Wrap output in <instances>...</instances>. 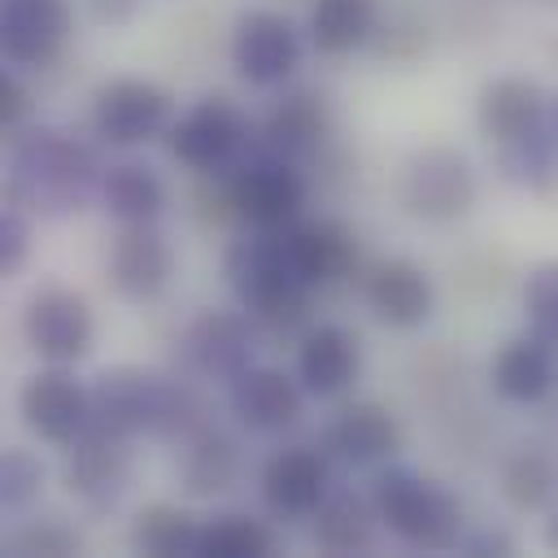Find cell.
<instances>
[{
	"instance_id": "obj_42",
	"label": "cell",
	"mask_w": 558,
	"mask_h": 558,
	"mask_svg": "<svg viewBox=\"0 0 558 558\" xmlns=\"http://www.w3.org/2000/svg\"><path fill=\"white\" fill-rule=\"evenodd\" d=\"M549 118H554V126H558V96H554V105H549Z\"/></svg>"
},
{
	"instance_id": "obj_19",
	"label": "cell",
	"mask_w": 558,
	"mask_h": 558,
	"mask_svg": "<svg viewBox=\"0 0 558 558\" xmlns=\"http://www.w3.org/2000/svg\"><path fill=\"white\" fill-rule=\"evenodd\" d=\"M170 375L144 371V366H109L92 379V423L118 432V436H148L161 414V392Z\"/></svg>"
},
{
	"instance_id": "obj_28",
	"label": "cell",
	"mask_w": 558,
	"mask_h": 558,
	"mask_svg": "<svg viewBox=\"0 0 558 558\" xmlns=\"http://www.w3.org/2000/svg\"><path fill=\"white\" fill-rule=\"evenodd\" d=\"M379 31L375 0H310L305 35L318 57H353Z\"/></svg>"
},
{
	"instance_id": "obj_43",
	"label": "cell",
	"mask_w": 558,
	"mask_h": 558,
	"mask_svg": "<svg viewBox=\"0 0 558 558\" xmlns=\"http://www.w3.org/2000/svg\"><path fill=\"white\" fill-rule=\"evenodd\" d=\"M554 427H558V418H554Z\"/></svg>"
},
{
	"instance_id": "obj_6",
	"label": "cell",
	"mask_w": 558,
	"mask_h": 558,
	"mask_svg": "<svg viewBox=\"0 0 558 558\" xmlns=\"http://www.w3.org/2000/svg\"><path fill=\"white\" fill-rule=\"evenodd\" d=\"M222 183H227L235 218L244 227H266V231H279V227L296 222L301 209H305V196H310L301 161L266 153L257 144L244 153V161L231 174H222Z\"/></svg>"
},
{
	"instance_id": "obj_7",
	"label": "cell",
	"mask_w": 558,
	"mask_h": 558,
	"mask_svg": "<svg viewBox=\"0 0 558 558\" xmlns=\"http://www.w3.org/2000/svg\"><path fill=\"white\" fill-rule=\"evenodd\" d=\"M174 126V96L153 78H109L92 96V135L109 148H140Z\"/></svg>"
},
{
	"instance_id": "obj_39",
	"label": "cell",
	"mask_w": 558,
	"mask_h": 558,
	"mask_svg": "<svg viewBox=\"0 0 558 558\" xmlns=\"http://www.w3.org/2000/svg\"><path fill=\"white\" fill-rule=\"evenodd\" d=\"M458 549L471 554V558H484V554H514V536H510L506 527H475V532H462Z\"/></svg>"
},
{
	"instance_id": "obj_23",
	"label": "cell",
	"mask_w": 558,
	"mask_h": 558,
	"mask_svg": "<svg viewBox=\"0 0 558 558\" xmlns=\"http://www.w3.org/2000/svg\"><path fill=\"white\" fill-rule=\"evenodd\" d=\"M488 384L501 401L510 405H541L558 392V344H549L536 331L510 336L493 362H488Z\"/></svg>"
},
{
	"instance_id": "obj_41",
	"label": "cell",
	"mask_w": 558,
	"mask_h": 558,
	"mask_svg": "<svg viewBox=\"0 0 558 558\" xmlns=\"http://www.w3.org/2000/svg\"><path fill=\"white\" fill-rule=\"evenodd\" d=\"M545 545L558 554V501L549 506V519H545Z\"/></svg>"
},
{
	"instance_id": "obj_22",
	"label": "cell",
	"mask_w": 558,
	"mask_h": 558,
	"mask_svg": "<svg viewBox=\"0 0 558 558\" xmlns=\"http://www.w3.org/2000/svg\"><path fill=\"white\" fill-rule=\"evenodd\" d=\"M362 375V336L344 323H318L301 331L296 344V379L310 397L336 401L344 397Z\"/></svg>"
},
{
	"instance_id": "obj_38",
	"label": "cell",
	"mask_w": 558,
	"mask_h": 558,
	"mask_svg": "<svg viewBox=\"0 0 558 558\" xmlns=\"http://www.w3.org/2000/svg\"><path fill=\"white\" fill-rule=\"evenodd\" d=\"M31 122V92H26V83L17 78V70L9 65V70H0V126L13 135V131H22Z\"/></svg>"
},
{
	"instance_id": "obj_5",
	"label": "cell",
	"mask_w": 558,
	"mask_h": 558,
	"mask_svg": "<svg viewBox=\"0 0 558 558\" xmlns=\"http://www.w3.org/2000/svg\"><path fill=\"white\" fill-rule=\"evenodd\" d=\"M397 201L405 218L427 222V227H449L466 218L480 201V179L466 153L449 144H427L405 157L401 179H397Z\"/></svg>"
},
{
	"instance_id": "obj_25",
	"label": "cell",
	"mask_w": 558,
	"mask_h": 558,
	"mask_svg": "<svg viewBox=\"0 0 558 558\" xmlns=\"http://www.w3.org/2000/svg\"><path fill=\"white\" fill-rule=\"evenodd\" d=\"M174 475H179V488L187 497H218V493H231L244 475V449L240 440L209 423L201 427L196 436H187L179 445V462H174Z\"/></svg>"
},
{
	"instance_id": "obj_26",
	"label": "cell",
	"mask_w": 558,
	"mask_h": 558,
	"mask_svg": "<svg viewBox=\"0 0 558 558\" xmlns=\"http://www.w3.org/2000/svg\"><path fill=\"white\" fill-rule=\"evenodd\" d=\"M379 510L371 493H353V488H331L327 501L314 510V545L331 558H349V554H366L375 549V532H379Z\"/></svg>"
},
{
	"instance_id": "obj_30",
	"label": "cell",
	"mask_w": 558,
	"mask_h": 558,
	"mask_svg": "<svg viewBox=\"0 0 558 558\" xmlns=\"http://www.w3.org/2000/svg\"><path fill=\"white\" fill-rule=\"evenodd\" d=\"M493 166H497V179L519 187V192H549L558 183V126H554V118L506 140V144H493Z\"/></svg>"
},
{
	"instance_id": "obj_35",
	"label": "cell",
	"mask_w": 558,
	"mask_h": 558,
	"mask_svg": "<svg viewBox=\"0 0 558 558\" xmlns=\"http://www.w3.org/2000/svg\"><path fill=\"white\" fill-rule=\"evenodd\" d=\"M523 323L527 331L558 344V257L536 262L523 275Z\"/></svg>"
},
{
	"instance_id": "obj_31",
	"label": "cell",
	"mask_w": 558,
	"mask_h": 558,
	"mask_svg": "<svg viewBox=\"0 0 558 558\" xmlns=\"http://www.w3.org/2000/svg\"><path fill=\"white\" fill-rule=\"evenodd\" d=\"M201 527L205 519H196L192 510L174 501H148L131 519V549L148 558H196Z\"/></svg>"
},
{
	"instance_id": "obj_18",
	"label": "cell",
	"mask_w": 558,
	"mask_h": 558,
	"mask_svg": "<svg viewBox=\"0 0 558 558\" xmlns=\"http://www.w3.org/2000/svg\"><path fill=\"white\" fill-rule=\"evenodd\" d=\"M305 384L279 366H248L227 384V405L235 423L253 436H283L305 414Z\"/></svg>"
},
{
	"instance_id": "obj_32",
	"label": "cell",
	"mask_w": 558,
	"mask_h": 558,
	"mask_svg": "<svg viewBox=\"0 0 558 558\" xmlns=\"http://www.w3.org/2000/svg\"><path fill=\"white\" fill-rule=\"evenodd\" d=\"M279 549V536L266 519L244 510H222L205 519L196 558H270Z\"/></svg>"
},
{
	"instance_id": "obj_17",
	"label": "cell",
	"mask_w": 558,
	"mask_h": 558,
	"mask_svg": "<svg viewBox=\"0 0 558 558\" xmlns=\"http://www.w3.org/2000/svg\"><path fill=\"white\" fill-rule=\"evenodd\" d=\"M331 100L314 87H288L253 126V144L266 153H279L288 161H310L331 140Z\"/></svg>"
},
{
	"instance_id": "obj_13",
	"label": "cell",
	"mask_w": 558,
	"mask_h": 558,
	"mask_svg": "<svg viewBox=\"0 0 558 558\" xmlns=\"http://www.w3.org/2000/svg\"><path fill=\"white\" fill-rule=\"evenodd\" d=\"M61 480L83 510L109 514L131 488V436L87 423V432L65 449Z\"/></svg>"
},
{
	"instance_id": "obj_4",
	"label": "cell",
	"mask_w": 558,
	"mask_h": 558,
	"mask_svg": "<svg viewBox=\"0 0 558 558\" xmlns=\"http://www.w3.org/2000/svg\"><path fill=\"white\" fill-rule=\"evenodd\" d=\"M166 148L196 179H222L253 148V122L231 96L209 92L174 118V126L166 131Z\"/></svg>"
},
{
	"instance_id": "obj_21",
	"label": "cell",
	"mask_w": 558,
	"mask_h": 558,
	"mask_svg": "<svg viewBox=\"0 0 558 558\" xmlns=\"http://www.w3.org/2000/svg\"><path fill=\"white\" fill-rule=\"evenodd\" d=\"M362 301L366 310L392 331H418L436 310L432 275L410 257H384L362 270Z\"/></svg>"
},
{
	"instance_id": "obj_24",
	"label": "cell",
	"mask_w": 558,
	"mask_h": 558,
	"mask_svg": "<svg viewBox=\"0 0 558 558\" xmlns=\"http://www.w3.org/2000/svg\"><path fill=\"white\" fill-rule=\"evenodd\" d=\"M549 96L527 74H497L475 96V131L484 144H506L541 122H549Z\"/></svg>"
},
{
	"instance_id": "obj_9",
	"label": "cell",
	"mask_w": 558,
	"mask_h": 558,
	"mask_svg": "<svg viewBox=\"0 0 558 558\" xmlns=\"http://www.w3.org/2000/svg\"><path fill=\"white\" fill-rule=\"evenodd\" d=\"M257 336H262L257 323L240 305L235 310H201L179 331V366L192 379L231 384L240 371L253 366Z\"/></svg>"
},
{
	"instance_id": "obj_1",
	"label": "cell",
	"mask_w": 558,
	"mask_h": 558,
	"mask_svg": "<svg viewBox=\"0 0 558 558\" xmlns=\"http://www.w3.org/2000/svg\"><path fill=\"white\" fill-rule=\"evenodd\" d=\"M105 166L87 140L52 122H26L9 135L4 192L39 218H70L100 196Z\"/></svg>"
},
{
	"instance_id": "obj_10",
	"label": "cell",
	"mask_w": 558,
	"mask_h": 558,
	"mask_svg": "<svg viewBox=\"0 0 558 558\" xmlns=\"http://www.w3.org/2000/svg\"><path fill=\"white\" fill-rule=\"evenodd\" d=\"M17 414H22L26 432L39 436L44 445L70 449L92 423V384H83L70 366H52L48 362L44 371L22 379Z\"/></svg>"
},
{
	"instance_id": "obj_8",
	"label": "cell",
	"mask_w": 558,
	"mask_h": 558,
	"mask_svg": "<svg viewBox=\"0 0 558 558\" xmlns=\"http://www.w3.org/2000/svg\"><path fill=\"white\" fill-rule=\"evenodd\" d=\"M22 340L39 362L52 366H74L92 353L96 344V318L83 292L65 283H44L26 296L22 310Z\"/></svg>"
},
{
	"instance_id": "obj_36",
	"label": "cell",
	"mask_w": 558,
	"mask_h": 558,
	"mask_svg": "<svg viewBox=\"0 0 558 558\" xmlns=\"http://www.w3.org/2000/svg\"><path fill=\"white\" fill-rule=\"evenodd\" d=\"M375 52L379 57H388V61H414V57H423L427 52V26L423 22H414V17H388L379 31H375Z\"/></svg>"
},
{
	"instance_id": "obj_20",
	"label": "cell",
	"mask_w": 558,
	"mask_h": 558,
	"mask_svg": "<svg viewBox=\"0 0 558 558\" xmlns=\"http://www.w3.org/2000/svg\"><path fill=\"white\" fill-rule=\"evenodd\" d=\"M401 418L379 401H349L340 405L323 427V449L340 466H384L401 453Z\"/></svg>"
},
{
	"instance_id": "obj_33",
	"label": "cell",
	"mask_w": 558,
	"mask_h": 558,
	"mask_svg": "<svg viewBox=\"0 0 558 558\" xmlns=\"http://www.w3.org/2000/svg\"><path fill=\"white\" fill-rule=\"evenodd\" d=\"M83 549V532L65 514H26L4 532V554L13 558H70Z\"/></svg>"
},
{
	"instance_id": "obj_12",
	"label": "cell",
	"mask_w": 558,
	"mask_h": 558,
	"mask_svg": "<svg viewBox=\"0 0 558 558\" xmlns=\"http://www.w3.org/2000/svg\"><path fill=\"white\" fill-rule=\"evenodd\" d=\"M174 244L157 222H122L105 253V283L118 301L148 305L174 279Z\"/></svg>"
},
{
	"instance_id": "obj_37",
	"label": "cell",
	"mask_w": 558,
	"mask_h": 558,
	"mask_svg": "<svg viewBox=\"0 0 558 558\" xmlns=\"http://www.w3.org/2000/svg\"><path fill=\"white\" fill-rule=\"evenodd\" d=\"M31 253V209L9 201L0 209V275H17Z\"/></svg>"
},
{
	"instance_id": "obj_14",
	"label": "cell",
	"mask_w": 558,
	"mask_h": 558,
	"mask_svg": "<svg viewBox=\"0 0 558 558\" xmlns=\"http://www.w3.org/2000/svg\"><path fill=\"white\" fill-rule=\"evenodd\" d=\"M301 31L279 9H244L231 31V65L248 87H283L301 70Z\"/></svg>"
},
{
	"instance_id": "obj_11",
	"label": "cell",
	"mask_w": 558,
	"mask_h": 558,
	"mask_svg": "<svg viewBox=\"0 0 558 558\" xmlns=\"http://www.w3.org/2000/svg\"><path fill=\"white\" fill-rule=\"evenodd\" d=\"M331 453L318 445H279L262 471H257V497L266 506L270 519L283 523H301L314 519V510L327 501L331 493Z\"/></svg>"
},
{
	"instance_id": "obj_16",
	"label": "cell",
	"mask_w": 558,
	"mask_h": 558,
	"mask_svg": "<svg viewBox=\"0 0 558 558\" xmlns=\"http://www.w3.org/2000/svg\"><path fill=\"white\" fill-rule=\"evenodd\" d=\"M279 235L296 275L314 292H331L362 270V244L340 218H296L279 227Z\"/></svg>"
},
{
	"instance_id": "obj_3",
	"label": "cell",
	"mask_w": 558,
	"mask_h": 558,
	"mask_svg": "<svg viewBox=\"0 0 558 558\" xmlns=\"http://www.w3.org/2000/svg\"><path fill=\"white\" fill-rule=\"evenodd\" d=\"M371 497L384 527L414 554H449L466 532L462 501L414 466L384 462L371 480Z\"/></svg>"
},
{
	"instance_id": "obj_29",
	"label": "cell",
	"mask_w": 558,
	"mask_h": 558,
	"mask_svg": "<svg viewBox=\"0 0 558 558\" xmlns=\"http://www.w3.org/2000/svg\"><path fill=\"white\" fill-rule=\"evenodd\" d=\"M100 205L118 222H157L170 205L166 179L148 161H109L100 179Z\"/></svg>"
},
{
	"instance_id": "obj_40",
	"label": "cell",
	"mask_w": 558,
	"mask_h": 558,
	"mask_svg": "<svg viewBox=\"0 0 558 558\" xmlns=\"http://www.w3.org/2000/svg\"><path fill=\"white\" fill-rule=\"evenodd\" d=\"M87 9H92L96 22H105V26H122V22L135 17L140 0H87Z\"/></svg>"
},
{
	"instance_id": "obj_2",
	"label": "cell",
	"mask_w": 558,
	"mask_h": 558,
	"mask_svg": "<svg viewBox=\"0 0 558 558\" xmlns=\"http://www.w3.org/2000/svg\"><path fill=\"white\" fill-rule=\"evenodd\" d=\"M222 279L262 336H296L310 323L314 288L296 275L279 231L248 227L244 235L227 240Z\"/></svg>"
},
{
	"instance_id": "obj_15",
	"label": "cell",
	"mask_w": 558,
	"mask_h": 558,
	"mask_svg": "<svg viewBox=\"0 0 558 558\" xmlns=\"http://www.w3.org/2000/svg\"><path fill=\"white\" fill-rule=\"evenodd\" d=\"M74 31L70 0H0V52L13 70H48Z\"/></svg>"
},
{
	"instance_id": "obj_27",
	"label": "cell",
	"mask_w": 558,
	"mask_h": 558,
	"mask_svg": "<svg viewBox=\"0 0 558 558\" xmlns=\"http://www.w3.org/2000/svg\"><path fill=\"white\" fill-rule=\"evenodd\" d=\"M497 488L510 510L541 514L558 501V453L545 440H519L497 466Z\"/></svg>"
},
{
	"instance_id": "obj_34",
	"label": "cell",
	"mask_w": 558,
	"mask_h": 558,
	"mask_svg": "<svg viewBox=\"0 0 558 558\" xmlns=\"http://www.w3.org/2000/svg\"><path fill=\"white\" fill-rule=\"evenodd\" d=\"M44 480H48L44 462H39L31 449L9 445L4 458H0V506H4L9 514H26V510L39 501Z\"/></svg>"
}]
</instances>
